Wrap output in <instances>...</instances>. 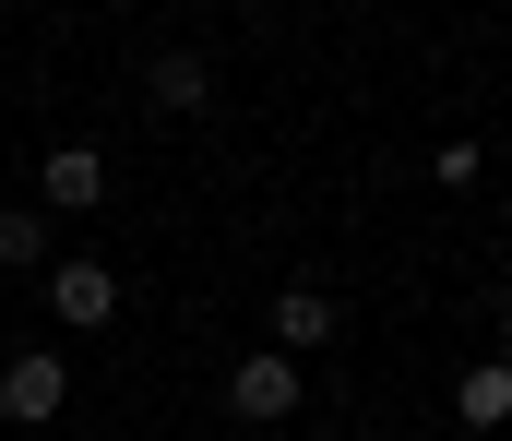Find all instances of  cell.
<instances>
[{
    "label": "cell",
    "instance_id": "6da1fadb",
    "mask_svg": "<svg viewBox=\"0 0 512 441\" xmlns=\"http://www.w3.org/2000/svg\"><path fill=\"white\" fill-rule=\"evenodd\" d=\"M48 322H60V334L120 322V275H108V263H84V251H48Z\"/></svg>",
    "mask_w": 512,
    "mask_h": 441
},
{
    "label": "cell",
    "instance_id": "7a4b0ae2",
    "mask_svg": "<svg viewBox=\"0 0 512 441\" xmlns=\"http://www.w3.org/2000/svg\"><path fill=\"white\" fill-rule=\"evenodd\" d=\"M60 406H72V358H60V346H24V358L0 370V418H24V430H48Z\"/></svg>",
    "mask_w": 512,
    "mask_h": 441
},
{
    "label": "cell",
    "instance_id": "3957f363",
    "mask_svg": "<svg viewBox=\"0 0 512 441\" xmlns=\"http://www.w3.org/2000/svg\"><path fill=\"white\" fill-rule=\"evenodd\" d=\"M108 203V155L96 144H48L36 155V215H96Z\"/></svg>",
    "mask_w": 512,
    "mask_h": 441
},
{
    "label": "cell",
    "instance_id": "277c9868",
    "mask_svg": "<svg viewBox=\"0 0 512 441\" xmlns=\"http://www.w3.org/2000/svg\"><path fill=\"white\" fill-rule=\"evenodd\" d=\"M310 346H346V298L298 275V287L274 298V358H310Z\"/></svg>",
    "mask_w": 512,
    "mask_h": 441
},
{
    "label": "cell",
    "instance_id": "5b68a950",
    "mask_svg": "<svg viewBox=\"0 0 512 441\" xmlns=\"http://www.w3.org/2000/svg\"><path fill=\"white\" fill-rule=\"evenodd\" d=\"M227 406H239V418H298V358L251 346V358L227 370Z\"/></svg>",
    "mask_w": 512,
    "mask_h": 441
},
{
    "label": "cell",
    "instance_id": "8992f818",
    "mask_svg": "<svg viewBox=\"0 0 512 441\" xmlns=\"http://www.w3.org/2000/svg\"><path fill=\"white\" fill-rule=\"evenodd\" d=\"M143 96H155L167 120H203V108H215V60H203V48H155V72H143Z\"/></svg>",
    "mask_w": 512,
    "mask_h": 441
},
{
    "label": "cell",
    "instance_id": "52a82bcc",
    "mask_svg": "<svg viewBox=\"0 0 512 441\" xmlns=\"http://www.w3.org/2000/svg\"><path fill=\"white\" fill-rule=\"evenodd\" d=\"M453 418H465V430H501V418H512V370H501V358H477V370H465Z\"/></svg>",
    "mask_w": 512,
    "mask_h": 441
},
{
    "label": "cell",
    "instance_id": "ba28073f",
    "mask_svg": "<svg viewBox=\"0 0 512 441\" xmlns=\"http://www.w3.org/2000/svg\"><path fill=\"white\" fill-rule=\"evenodd\" d=\"M0 263L12 275H48V215L36 203H0Z\"/></svg>",
    "mask_w": 512,
    "mask_h": 441
}]
</instances>
